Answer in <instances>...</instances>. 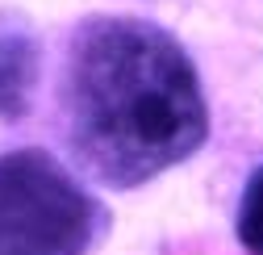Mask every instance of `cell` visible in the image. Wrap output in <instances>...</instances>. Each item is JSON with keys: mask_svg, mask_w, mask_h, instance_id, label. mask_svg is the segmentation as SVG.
<instances>
[{"mask_svg": "<svg viewBox=\"0 0 263 255\" xmlns=\"http://www.w3.org/2000/svg\"><path fill=\"white\" fill-rule=\"evenodd\" d=\"M59 97L80 168L109 188H138L209 138V101L192 54L142 17L80 21Z\"/></svg>", "mask_w": 263, "mask_h": 255, "instance_id": "1", "label": "cell"}, {"mask_svg": "<svg viewBox=\"0 0 263 255\" xmlns=\"http://www.w3.org/2000/svg\"><path fill=\"white\" fill-rule=\"evenodd\" d=\"M234 234L247 247V255H263V168L247 180L242 201H238V217H234Z\"/></svg>", "mask_w": 263, "mask_h": 255, "instance_id": "4", "label": "cell"}, {"mask_svg": "<svg viewBox=\"0 0 263 255\" xmlns=\"http://www.w3.org/2000/svg\"><path fill=\"white\" fill-rule=\"evenodd\" d=\"M109 213L42 147L0 155V255H88Z\"/></svg>", "mask_w": 263, "mask_h": 255, "instance_id": "2", "label": "cell"}, {"mask_svg": "<svg viewBox=\"0 0 263 255\" xmlns=\"http://www.w3.org/2000/svg\"><path fill=\"white\" fill-rule=\"evenodd\" d=\"M42 80V42L21 13H0V121H21L34 109Z\"/></svg>", "mask_w": 263, "mask_h": 255, "instance_id": "3", "label": "cell"}]
</instances>
